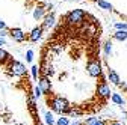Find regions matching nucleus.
<instances>
[{
  "instance_id": "nucleus-25",
  "label": "nucleus",
  "mask_w": 127,
  "mask_h": 125,
  "mask_svg": "<svg viewBox=\"0 0 127 125\" xmlns=\"http://www.w3.org/2000/svg\"><path fill=\"white\" fill-rule=\"evenodd\" d=\"M107 125H124V124L120 121H110V122H107Z\"/></svg>"
},
{
  "instance_id": "nucleus-8",
  "label": "nucleus",
  "mask_w": 127,
  "mask_h": 125,
  "mask_svg": "<svg viewBox=\"0 0 127 125\" xmlns=\"http://www.w3.org/2000/svg\"><path fill=\"white\" fill-rule=\"evenodd\" d=\"M38 84L41 86V89H42L44 93H49L52 90V83H50V80H49V77H47V75H42L41 77L39 82H38Z\"/></svg>"
},
{
  "instance_id": "nucleus-29",
  "label": "nucleus",
  "mask_w": 127,
  "mask_h": 125,
  "mask_svg": "<svg viewBox=\"0 0 127 125\" xmlns=\"http://www.w3.org/2000/svg\"><path fill=\"white\" fill-rule=\"evenodd\" d=\"M124 89H126V90H127V84H126V87H124Z\"/></svg>"
},
{
  "instance_id": "nucleus-9",
  "label": "nucleus",
  "mask_w": 127,
  "mask_h": 125,
  "mask_svg": "<svg viewBox=\"0 0 127 125\" xmlns=\"http://www.w3.org/2000/svg\"><path fill=\"white\" fill-rule=\"evenodd\" d=\"M42 26H44V29H50V27H53V26H55V15H53V14L45 15Z\"/></svg>"
},
{
  "instance_id": "nucleus-19",
  "label": "nucleus",
  "mask_w": 127,
  "mask_h": 125,
  "mask_svg": "<svg viewBox=\"0 0 127 125\" xmlns=\"http://www.w3.org/2000/svg\"><path fill=\"white\" fill-rule=\"evenodd\" d=\"M29 108H30L32 113H35V100H33V97H29Z\"/></svg>"
},
{
  "instance_id": "nucleus-28",
  "label": "nucleus",
  "mask_w": 127,
  "mask_h": 125,
  "mask_svg": "<svg viewBox=\"0 0 127 125\" xmlns=\"http://www.w3.org/2000/svg\"><path fill=\"white\" fill-rule=\"evenodd\" d=\"M71 125H82V124H80V122H79V121H76V122H73Z\"/></svg>"
},
{
  "instance_id": "nucleus-2",
  "label": "nucleus",
  "mask_w": 127,
  "mask_h": 125,
  "mask_svg": "<svg viewBox=\"0 0 127 125\" xmlns=\"http://www.w3.org/2000/svg\"><path fill=\"white\" fill-rule=\"evenodd\" d=\"M85 17H86L85 11H82V9H74V11H71V12L67 15L65 21H67L68 24H71V26H77V24H80V23L85 21Z\"/></svg>"
},
{
  "instance_id": "nucleus-10",
  "label": "nucleus",
  "mask_w": 127,
  "mask_h": 125,
  "mask_svg": "<svg viewBox=\"0 0 127 125\" xmlns=\"http://www.w3.org/2000/svg\"><path fill=\"white\" fill-rule=\"evenodd\" d=\"M107 77H109V80L112 82L114 84H117V86L121 83V80H120V75H118V74H117L114 69H110V68H109V71H107Z\"/></svg>"
},
{
  "instance_id": "nucleus-13",
  "label": "nucleus",
  "mask_w": 127,
  "mask_h": 125,
  "mask_svg": "<svg viewBox=\"0 0 127 125\" xmlns=\"http://www.w3.org/2000/svg\"><path fill=\"white\" fill-rule=\"evenodd\" d=\"M112 101L117 104V105H124V98L120 95V93H112Z\"/></svg>"
},
{
  "instance_id": "nucleus-22",
  "label": "nucleus",
  "mask_w": 127,
  "mask_h": 125,
  "mask_svg": "<svg viewBox=\"0 0 127 125\" xmlns=\"http://www.w3.org/2000/svg\"><path fill=\"white\" fill-rule=\"evenodd\" d=\"M30 69H32V77H33V80H36V79H38V66L33 65Z\"/></svg>"
},
{
  "instance_id": "nucleus-16",
  "label": "nucleus",
  "mask_w": 127,
  "mask_h": 125,
  "mask_svg": "<svg viewBox=\"0 0 127 125\" xmlns=\"http://www.w3.org/2000/svg\"><path fill=\"white\" fill-rule=\"evenodd\" d=\"M6 60H9V54H8V51H5V50L0 48V63H2V62H6Z\"/></svg>"
},
{
  "instance_id": "nucleus-30",
  "label": "nucleus",
  "mask_w": 127,
  "mask_h": 125,
  "mask_svg": "<svg viewBox=\"0 0 127 125\" xmlns=\"http://www.w3.org/2000/svg\"><path fill=\"white\" fill-rule=\"evenodd\" d=\"M94 2H97V0H94Z\"/></svg>"
},
{
  "instance_id": "nucleus-5",
  "label": "nucleus",
  "mask_w": 127,
  "mask_h": 125,
  "mask_svg": "<svg viewBox=\"0 0 127 125\" xmlns=\"http://www.w3.org/2000/svg\"><path fill=\"white\" fill-rule=\"evenodd\" d=\"M8 32H9L11 38L14 41H17V42H23V41H26V38H29V36H26V33L23 32L20 27H12V29L8 30Z\"/></svg>"
},
{
  "instance_id": "nucleus-1",
  "label": "nucleus",
  "mask_w": 127,
  "mask_h": 125,
  "mask_svg": "<svg viewBox=\"0 0 127 125\" xmlns=\"http://www.w3.org/2000/svg\"><path fill=\"white\" fill-rule=\"evenodd\" d=\"M50 105L55 112L61 113V115H67L71 112V105L70 103L65 100V98H62V97H55L52 101H50Z\"/></svg>"
},
{
  "instance_id": "nucleus-20",
  "label": "nucleus",
  "mask_w": 127,
  "mask_h": 125,
  "mask_svg": "<svg viewBox=\"0 0 127 125\" xmlns=\"http://www.w3.org/2000/svg\"><path fill=\"white\" fill-rule=\"evenodd\" d=\"M33 92H35V93H33V97H35V98H39V97H41V95H42V93H44V92H42V89H41V86H39V84H38V86H36V87H35V90H33Z\"/></svg>"
},
{
  "instance_id": "nucleus-6",
  "label": "nucleus",
  "mask_w": 127,
  "mask_h": 125,
  "mask_svg": "<svg viewBox=\"0 0 127 125\" xmlns=\"http://www.w3.org/2000/svg\"><path fill=\"white\" fill-rule=\"evenodd\" d=\"M110 89H109V86H107V83L106 82H101L98 86H97V95L100 97V98H110Z\"/></svg>"
},
{
  "instance_id": "nucleus-21",
  "label": "nucleus",
  "mask_w": 127,
  "mask_h": 125,
  "mask_svg": "<svg viewBox=\"0 0 127 125\" xmlns=\"http://www.w3.org/2000/svg\"><path fill=\"white\" fill-rule=\"evenodd\" d=\"M56 125H70V121H68V118H59Z\"/></svg>"
},
{
  "instance_id": "nucleus-26",
  "label": "nucleus",
  "mask_w": 127,
  "mask_h": 125,
  "mask_svg": "<svg viewBox=\"0 0 127 125\" xmlns=\"http://www.w3.org/2000/svg\"><path fill=\"white\" fill-rule=\"evenodd\" d=\"M3 29H6V24H5V21L0 20V30H3Z\"/></svg>"
},
{
  "instance_id": "nucleus-15",
  "label": "nucleus",
  "mask_w": 127,
  "mask_h": 125,
  "mask_svg": "<svg viewBox=\"0 0 127 125\" xmlns=\"http://www.w3.org/2000/svg\"><path fill=\"white\" fill-rule=\"evenodd\" d=\"M45 124H47V125H53V124H55L53 113H50V112H47V113H45Z\"/></svg>"
},
{
  "instance_id": "nucleus-27",
  "label": "nucleus",
  "mask_w": 127,
  "mask_h": 125,
  "mask_svg": "<svg viewBox=\"0 0 127 125\" xmlns=\"http://www.w3.org/2000/svg\"><path fill=\"white\" fill-rule=\"evenodd\" d=\"M2 45H5V39H3L2 36H0V47H2Z\"/></svg>"
},
{
  "instance_id": "nucleus-14",
  "label": "nucleus",
  "mask_w": 127,
  "mask_h": 125,
  "mask_svg": "<svg viewBox=\"0 0 127 125\" xmlns=\"http://www.w3.org/2000/svg\"><path fill=\"white\" fill-rule=\"evenodd\" d=\"M42 15H44V9H42L41 6L36 8L35 12H33V18H35V20H39V18H42Z\"/></svg>"
},
{
  "instance_id": "nucleus-11",
  "label": "nucleus",
  "mask_w": 127,
  "mask_h": 125,
  "mask_svg": "<svg viewBox=\"0 0 127 125\" xmlns=\"http://www.w3.org/2000/svg\"><path fill=\"white\" fill-rule=\"evenodd\" d=\"M114 39L117 41H126L127 39V30H123V29H117V32L114 33Z\"/></svg>"
},
{
  "instance_id": "nucleus-24",
  "label": "nucleus",
  "mask_w": 127,
  "mask_h": 125,
  "mask_svg": "<svg viewBox=\"0 0 127 125\" xmlns=\"http://www.w3.org/2000/svg\"><path fill=\"white\" fill-rule=\"evenodd\" d=\"M117 29H123V30H127V23H117L115 24Z\"/></svg>"
},
{
  "instance_id": "nucleus-18",
  "label": "nucleus",
  "mask_w": 127,
  "mask_h": 125,
  "mask_svg": "<svg viewBox=\"0 0 127 125\" xmlns=\"http://www.w3.org/2000/svg\"><path fill=\"white\" fill-rule=\"evenodd\" d=\"M104 53H106V56H109L110 53H112V42L110 41H107L104 44Z\"/></svg>"
},
{
  "instance_id": "nucleus-7",
  "label": "nucleus",
  "mask_w": 127,
  "mask_h": 125,
  "mask_svg": "<svg viewBox=\"0 0 127 125\" xmlns=\"http://www.w3.org/2000/svg\"><path fill=\"white\" fill-rule=\"evenodd\" d=\"M42 32H44V26H38V27H35V29L30 32V35H29V41L36 42V41L42 36Z\"/></svg>"
},
{
  "instance_id": "nucleus-12",
  "label": "nucleus",
  "mask_w": 127,
  "mask_h": 125,
  "mask_svg": "<svg viewBox=\"0 0 127 125\" xmlns=\"http://www.w3.org/2000/svg\"><path fill=\"white\" fill-rule=\"evenodd\" d=\"M83 125H107V122H104L103 119H98V118H88Z\"/></svg>"
},
{
  "instance_id": "nucleus-17",
  "label": "nucleus",
  "mask_w": 127,
  "mask_h": 125,
  "mask_svg": "<svg viewBox=\"0 0 127 125\" xmlns=\"http://www.w3.org/2000/svg\"><path fill=\"white\" fill-rule=\"evenodd\" d=\"M97 3H98V6H101V8H104V9H109V11H112V9H114V8H112V5L103 2V0H97Z\"/></svg>"
},
{
  "instance_id": "nucleus-3",
  "label": "nucleus",
  "mask_w": 127,
  "mask_h": 125,
  "mask_svg": "<svg viewBox=\"0 0 127 125\" xmlns=\"http://www.w3.org/2000/svg\"><path fill=\"white\" fill-rule=\"evenodd\" d=\"M86 71L91 77H100L101 75V65H100V60L98 59H94V60H89L88 65H86Z\"/></svg>"
},
{
  "instance_id": "nucleus-4",
  "label": "nucleus",
  "mask_w": 127,
  "mask_h": 125,
  "mask_svg": "<svg viewBox=\"0 0 127 125\" xmlns=\"http://www.w3.org/2000/svg\"><path fill=\"white\" fill-rule=\"evenodd\" d=\"M8 69H9V72H11L12 75H17V77L26 75V71H27L26 66H24L23 63H20V62H15V60H11V63H9Z\"/></svg>"
},
{
  "instance_id": "nucleus-23",
  "label": "nucleus",
  "mask_w": 127,
  "mask_h": 125,
  "mask_svg": "<svg viewBox=\"0 0 127 125\" xmlns=\"http://www.w3.org/2000/svg\"><path fill=\"white\" fill-rule=\"evenodd\" d=\"M26 60H27V62H32V60H33V50H27V53H26Z\"/></svg>"
}]
</instances>
